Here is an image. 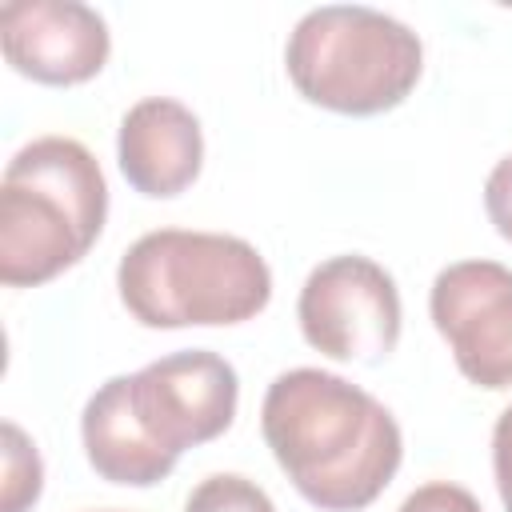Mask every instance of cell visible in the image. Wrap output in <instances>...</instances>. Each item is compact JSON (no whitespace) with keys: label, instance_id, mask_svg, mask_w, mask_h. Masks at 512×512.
<instances>
[{"label":"cell","instance_id":"3","mask_svg":"<svg viewBox=\"0 0 512 512\" xmlns=\"http://www.w3.org/2000/svg\"><path fill=\"white\" fill-rule=\"evenodd\" d=\"M116 288L144 328H212L264 312L272 272L240 236L156 228L120 256Z\"/></svg>","mask_w":512,"mask_h":512},{"label":"cell","instance_id":"15","mask_svg":"<svg viewBox=\"0 0 512 512\" xmlns=\"http://www.w3.org/2000/svg\"><path fill=\"white\" fill-rule=\"evenodd\" d=\"M492 472H496V492L512 512V404L496 416L492 428Z\"/></svg>","mask_w":512,"mask_h":512},{"label":"cell","instance_id":"5","mask_svg":"<svg viewBox=\"0 0 512 512\" xmlns=\"http://www.w3.org/2000/svg\"><path fill=\"white\" fill-rule=\"evenodd\" d=\"M304 340L332 360H384L400 340L396 280L368 256H332L316 264L296 300Z\"/></svg>","mask_w":512,"mask_h":512},{"label":"cell","instance_id":"10","mask_svg":"<svg viewBox=\"0 0 512 512\" xmlns=\"http://www.w3.org/2000/svg\"><path fill=\"white\" fill-rule=\"evenodd\" d=\"M80 440L88 464L112 484L148 488L176 468V460L148 436L144 420L136 416L128 396V376H112L88 396L80 416Z\"/></svg>","mask_w":512,"mask_h":512},{"label":"cell","instance_id":"13","mask_svg":"<svg viewBox=\"0 0 512 512\" xmlns=\"http://www.w3.org/2000/svg\"><path fill=\"white\" fill-rule=\"evenodd\" d=\"M396 512H484V508L468 488L448 484V480H432V484L416 488Z\"/></svg>","mask_w":512,"mask_h":512},{"label":"cell","instance_id":"14","mask_svg":"<svg viewBox=\"0 0 512 512\" xmlns=\"http://www.w3.org/2000/svg\"><path fill=\"white\" fill-rule=\"evenodd\" d=\"M484 208H488V220L496 224V232L504 240H512V156H504L488 180H484Z\"/></svg>","mask_w":512,"mask_h":512},{"label":"cell","instance_id":"8","mask_svg":"<svg viewBox=\"0 0 512 512\" xmlns=\"http://www.w3.org/2000/svg\"><path fill=\"white\" fill-rule=\"evenodd\" d=\"M8 64L36 84H84L108 60V24L80 0H12L0 8Z\"/></svg>","mask_w":512,"mask_h":512},{"label":"cell","instance_id":"11","mask_svg":"<svg viewBox=\"0 0 512 512\" xmlns=\"http://www.w3.org/2000/svg\"><path fill=\"white\" fill-rule=\"evenodd\" d=\"M44 488V464L36 444L4 420L0 428V512H28L40 500Z\"/></svg>","mask_w":512,"mask_h":512},{"label":"cell","instance_id":"4","mask_svg":"<svg viewBox=\"0 0 512 512\" xmlns=\"http://www.w3.org/2000/svg\"><path fill=\"white\" fill-rule=\"evenodd\" d=\"M296 92L328 112L376 116L396 108L420 80V36L364 4H324L296 20L284 44Z\"/></svg>","mask_w":512,"mask_h":512},{"label":"cell","instance_id":"9","mask_svg":"<svg viewBox=\"0 0 512 512\" xmlns=\"http://www.w3.org/2000/svg\"><path fill=\"white\" fill-rule=\"evenodd\" d=\"M116 160L140 196H180L204 164V132L196 112L172 96H144L120 120Z\"/></svg>","mask_w":512,"mask_h":512},{"label":"cell","instance_id":"1","mask_svg":"<svg viewBox=\"0 0 512 512\" xmlns=\"http://www.w3.org/2000/svg\"><path fill=\"white\" fill-rule=\"evenodd\" d=\"M260 428L292 488L324 512L368 508L404 456L396 416L324 368L280 372L264 392Z\"/></svg>","mask_w":512,"mask_h":512},{"label":"cell","instance_id":"12","mask_svg":"<svg viewBox=\"0 0 512 512\" xmlns=\"http://www.w3.org/2000/svg\"><path fill=\"white\" fill-rule=\"evenodd\" d=\"M184 512H276V504L248 476L216 472V476H208L192 488Z\"/></svg>","mask_w":512,"mask_h":512},{"label":"cell","instance_id":"2","mask_svg":"<svg viewBox=\"0 0 512 512\" xmlns=\"http://www.w3.org/2000/svg\"><path fill=\"white\" fill-rule=\"evenodd\" d=\"M108 184L96 156L72 136L24 144L0 180V280L36 288L72 268L100 236Z\"/></svg>","mask_w":512,"mask_h":512},{"label":"cell","instance_id":"6","mask_svg":"<svg viewBox=\"0 0 512 512\" xmlns=\"http://www.w3.org/2000/svg\"><path fill=\"white\" fill-rule=\"evenodd\" d=\"M128 392H132V408L144 420L148 436L172 460H180L184 448L216 440L232 424L240 380L224 356L188 348V352L160 356L144 364L140 372H132Z\"/></svg>","mask_w":512,"mask_h":512},{"label":"cell","instance_id":"16","mask_svg":"<svg viewBox=\"0 0 512 512\" xmlns=\"http://www.w3.org/2000/svg\"><path fill=\"white\" fill-rule=\"evenodd\" d=\"M112 512H116V508H112Z\"/></svg>","mask_w":512,"mask_h":512},{"label":"cell","instance_id":"7","mask_svg":"<svg viewBox=\"0 0 512 512\" xmlns=\"http://www.w3.org/2000/svg\"><path fill=\"white\" fill-rule=\"evenodd\" d=\"M432 324L456 368L480 388H512V268L460 260L432 280Z\"/></svg>","mask_w":512,"mask_h":512}]
</instances>
